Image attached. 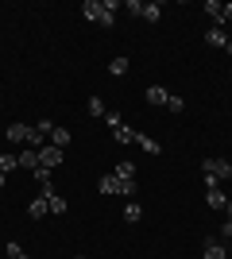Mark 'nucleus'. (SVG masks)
<instances>
[{
  "instance_id": "nucleus-1",
  "label": "nucleus",
  "mask_w": 232,
  "mask_h": 259,
  "mask_svg": "<svg viewBox=\"0 0 232 259\" xmlns=\"http://www.w3.org/2000/svg\"><path fill=\"white\" fill-rule=\"evenodd\" d=\"M4 140L8 143H27V147H35V151L43 147V136L35 132V124H12V128L4 132Z\"/></svg>"
},
{
  "instance_id": "nucleus-2",
  "label": "nucleus",
  "mask_w": 232,
  "mask_h": 259,
  "mask_svg": "<svg viewBox=\"0 0 232 259\" xmlns=\"http://www.w3.org/2000/svg\"><path fill=\"white\" fill-rule=\"evenodd\" d=\"M81 12H85V20L97 23V27H112V23H116V16H112V12H105V4H101V0H85V4H81Z\"/></svg>"
},
{
  "instance_id": "nucleus-3",
  "label": "nucleus",
  "mask_w": 232,
  "mask_h": 259,
  "mask_svg": "<svg viewBox=\"0 0 232 259\" xmlns=\"http://www.w3.org/2000/svg\"><path fill=\"white\" fill-rule=\"evenodd\" d=\"M201 170L213 174L217 182H232V162L228 159H205V162H201Z\"/></svg>"
},
{
  "instance_id": "nucleus-4",
  "label": "nucleus",
  "mask_w": 232,
  "mask_h": 259,
  "mask_svg": "<svg viewBox=\"0 0 232 259\" xmlns=\"http://www.w3.org/2000/svg\"><path fill=\"white\" fill-rule=\"evenodd\" d=\"M62 159H66V151L55 147V143H43V147H39V166H47V170H51V166H62Z\"/></svg>"
},
{
  "instance_id": "nucleus-5",
  "label": "nucleus",
  "mask_w": 232,
  "mask_h": 259,
  "mask_svg": "<svg viewBox=\"0 0 232 259\" xmlns=\"http://www.w3.org/2000/svg\"><path fill=\"white\" fill-rule=\"evenodd\" d=\"M43 197H47V209H51L55 217H66V213H70V201L55 194V186H47V190H43Z\"/></svg>"
},
{
  "instance_id": "nucleus-6",
  "label": "nucleus",
  "mask_w": 232,
  "mask_h": 259,
  "mask_svg": "<svg viewBox=\"0 0 232 259\" xmlns=\"http://www.w3.org/2000/svg\"><path fill=\"white\" fill-rule=\"evenodd\" d=\"M205 201H209L213 213H224V205H228V197H224L221 186H217V190H205Z\"/></svg>"
},
{
  "instance_id": "nucleus-7",
  "label": "nucleus",
  "mask_w": 232,
  "mask_h": 259,
  "mask_svg": "<svg viewBox=\"0 0 232 259\" xmlns=\"http://www.w3.org/2000/svg\"><path fill=\"white\" fill-rule=\"evenodd\" d=\"M205 259H228L224 240H205Z\"/></svg>"
},
{
  "instance_id": "nucleus-8",
  "label": "nucleus",
  "mask_w": 232,
  "mask_h": 259,
  "mask_svg": "<svg viewBox=\"0 0 232 259\" xmlns=\"http://www.w3.org/2000/svg\"><path fill=\"white\" fill-rule=\"evenodd\" d=\"M159 16H163V4H159V0H151V4L140 8V20H147V23H159Z\"/></svg>"
},
{
  "instance_id": "nucleus-9",
  "label": "nucleus",
  "mask_w": 232,
  "mask_h": 259,
  "mask_svg": "<svg viewBox=\"0 0 232 259\" xmlns=\"http://www.w3.org/2000/svg\"><path fill=\"white\" fill-rule=\"evenodd\" d=\"M205 43H209V47H221V51H224V47H228V35H224V27H209V31H205Z\"/></svg>"
},
{
  "instance_id": "nucleus-10",
  "label": "nucleus",
  "mask_w": 232,
  "mask_h": 259,
  "mask_svg": "<svg viewBox=\"0 0 232 259\" xmlns=\"http://www.w3.org/2000/svg\"><path fill=\"white\" fill-rule=\"evenodd\" d=\"M51 213V209H47V197L39 194V197H31V205H27V217H31V221H39V217H47Z\"/></svg>"
},
{
  "instance_id": "nucleus-11",
  "label": "nucleus",
  "mask_w": 232,
  "mask_h": 259,
  "mask_svg": "<svg viewBox=\"0 0 232 259\" xmlns=\"http://www.w3.org/2000/svg\"><path fill=\"white\" fill-rule=\"evenodd\" d=\"M116 194H120V197H135V194H140L135 178H116Z\"/></svg>"
},
{
  "instance_id": "nucleus-12",
  "label": "nucleus",
  "mask_w": 232,
  "mask_h": 259,
  "mask_svg": "<svg viewBox=\"0 0 232 259\" xmlns=\"http://www.w3.org/2000/svg\"><path fill=\"white\" fill-rule=\"evenodd\" d=\"M166 97H170V93H166L163 85H147V105H163L166 108Z\"/></svg>"
},
{
  "instance_id": "nucleus-13",
  "label": "nucleus",
  "mask_w": 232,
  "mask_h": 259,
  "mask_svg": "<svg viewBox=\"0 0 232 259\" xmlns=\"http://www.w3.org/2000/svg\"><path fill=\"white\" fill-rule=\"evenodd\" d=\"M16 159H20V166H27V170H35V166H39V151H35V147H23Z\"/></svg>"
},
{
  "instance_id": "nucleus-14",
  "label": "nucleus",
  "mask_w": 232,
  "mask_h": 259,
  "mask_svg": "<svg viewBox=\"0 0 232 259\" xmlns=\"http://www.w3.org/2000/svg\"><path fill=\"white\" fill-rule=\"evenodd\" d=\"M140 217H144L140 201H128V205H124V225H140Z\"/></svg>"
},
{
  "instance_id": "nucleus-15",
  "label": "nucleus",
  "mask_w": 232,
  "mask_h": 259,
  "mask_svg": "<svg viewBox=\"0 0 232 259\" xmlns=\"http://www.w3.org/2000/svg\"><path fill=\"white\" fill-rule=\"evenodd\" d=\"M128 66H132V62H128L124 54H116V58L109 62V74H112V77H124V74H128Z\"/></svg>"
},
{
  "instance_id": "nucleus-16",
  "label": "nucleus",
  "mask_w": 232,
  "mask_h": 259,
  "mask_svg": "<svg viewBox=\"0 0 232 259\" xmlns=\"http://www.w3.org/2000/svg\"><path fill=\"white\" fill-rule=\"evenodd\" d=\"M85 108H89V116H101V120H105V112H109L101 97H89V101H85Z\"/></svg>"
},
{
  "instance_id": "nucleus-17",
  "label": "nucleus",
  "mask_w": 232,
  "mask_h": 259,
  "mask_svg": "<svg viewBox=\"0 0 232 259\" xmlns=\"http://www.w3.org/2000/svg\"><path fill=\"white\" fill-rule=\"evenodd\" d=\"M135 143H140V147H144L147 155H163V147H159V143H155V140H147L144 132H140V136H135Z\"/></svg>"
},
{
  "instance_id": "nucleus-18",
  "label": "nucleus",
  "mask_w": 232,
  "mask_h": 259,
  "mask_svg": "<svg viewBox=\"0 0 232 259\" xmlns=\"http://www.w3.org/2000/svg\"><path fill=\"white\" fill-rule=\"evenodd\" d=\"M135 136H140V132L128 128V124H120V128H116V143H135Z\"/></svg>"
},
{
  "instance_id": "nucleus-19",
  "label": "nucleus",
  "mask_w": 232,
  "mask_h": 259,
  "mask_svg": "<svg viewBox=\"0 0 232 259\" xmlns=\"http://www.w3.org/2000/svg\"><path fill=\"white\" fill-rule=\"evenodd\" d=\"M0 170H4V174L20 170V159H16V155H8V151H4V155H0Z\"/></svg>"
},
{
  "instance_id": "nucleus-20",
  "label": "nucleus",
  "mask_w": 232,
  "mask_h": 259,
  "mask_svg": "<svg viewBox=\"0 0 232 259\" xmlns=\"http://www.w3.org/2000/svg\"><path fill=\"white\" fill-rule=\"evenodd\" d=\"M51 143L66 151V143H70V132H66V128H55V132H51Z\"/></svg>"
},
{
  "instance_id": "nucleus-21",
  "label": "nucleus",
  "mask_w": 232,
  "mask_h": 259,
  "mask_svg": "<svg viewBox=\"0 0 232 259\" xmlns=\"http://www.w3.org/2000/svg\"><path fill=\"white\" fill-rule=\"evenodd\" d=\"M97 190L101 194H116V174H105V178L97 182Z\"/></svg>"
},
{
  "instance_id": "nucleus-22",
  "label": "nucleus",
  "mask_w": 232,
  "mask_h": 259,
  "mask_svg": "<svg viewBox=\"0 0 232 259\" xmlns=\"http://www.w3.org/2000/svg\"><path fill=\"white\" fill-rule=\"evenodd\" d=\"M221 8H224L221 0H205V12H209V20H213V23H221Z\"/></svg>"
},
{
  "instance_id": "nucleus-23",
  "label": "nucleus",
  "mask_w": 232,
  "mask_h": 259,
  "mask_svg": "<svg viewBox=\"0 0 232 259\" xmlns=\"http://www.w3.org/2000/svg\"><path fill=\"white\" fill-rule=\"evenodd\" d=\"M116 178H135V162H116Z\"/></svg>"
},
{
  "instance_id": "nucleus-24",
  "label": "nucleus",
  "mask_w": 232,
  "mask_h": 259,
  "mask_svg": "<svg viewBox=\"0 0 232 259\" xmlns=\"http://www.w3.org/2000/svg\"><path fill=\"white\" fill-rule=\"evenodd\" d=\"M4 255H8V259H27V255H23V248L16 244V240H8V244H4Z\"/></svg>"
},
{
  "instance_id": "nucleus-25",
  "label": "nucleus",
  "mask_w": 232,
  "mask_h": 259,
  "mask_svg": "<svg viewBox=\"0 0 232 259\" xmlns=\"http://www.w3.org/2000/svg\"><path fill=\"white\" fill-rule=\"evenodd\" d=\"M35 182H39V186H43V190H47V186H51V170H47V166H35Z\"/></svg>"
},
{
  "instance_id": "nucleus-26",
  "label": "nucleus",
  "mask_w": 232,
  "mask_h": 259,
  "mask_svg": "<svg viewBox=\"0 0 232 259\" xmlns=\"http://www.w3.org/2000/svg\"><path fill=\"white\" fill-rule=\"evenodd\" d=\"M166 108H170V112H182V108H186V101L178 97V93H170V97H166Z\"/></svg>"
},
{
  "instance_id": "nucleus-27",
  "label": "nucleus",
  "mask_w": 232,
  "mask_h": 259,
  "mask_svg": "<svg viewBox=\"0 0 232 259\" xmlns=\"http://www.w3.org/2000/svg\"><path fill=\"white\" fill-rule=\"evenodd\" d=\"M105 124H109V128L116 132V128H120V124H124V120H120V112H105Z\"/></svg>"
},
{
  "instance_id": "nucleus-28",
  "label": "nucleus",
  "mask_w": 232,
  "mask_h": 259,
  "mask_svg": "<svg viewBox=\"0 0 232 259\" xmlns=\"http://www.w3.org/2000/svg\"><path fill=\"white\" fill-rule=\"evenodd\" d=\"M35 132H39V136H51V132H55V124H51V120H39V124H35Z\"/></svg>"
},
{
  "instance_id": "nucleus-29",
  "label": "nucleus",
  "mask_w": 232,
  "mask_h": 259,
  "mask_svg": "<svg viewBox=\"0 0 232 259\" xmlns=\"http://www.w3.org/2000/svg\"><path fill=\"white\" fill-rule=\"evenodd\" d=\"M221 23H232V4H224V8H221ZM221 23H213V27H221Z\"/></svg>"
},
{
  "instance_id": "nucleus-30",
  "label": "nucleus",
  "mask_w": 232,
  "mask_h": 259,
  "mask_svg": "<svg viewBox=\"0 0 232 259\" xmlns=\"http://www.w3.org/2000/svg\"><path fill=\"white\" fill-rule=\"evenodd\" d=\"M101 4H105V12H112V16H116V12H120V8H124L120 0H101Z\"/></svg>"
},
{
  "instance_id": "nucleus-31",
  "label": "nucleus",
  "mask_w": 232,
  "mask_h": 259,
  "mask_svg": "<svg viewBox=\"0 0 232 259\" xmlns=\"http://www.w3.org/2000/svg\"><path fill=\"white\" fill-rule=\"evenodd\" d=\"M217 232H221V240H232V221H224V225L217 228Z\"/></svg>"
},
{
  "instance_id": "nucleus-32",
  "label": "nucleus",
  "mask_w": 232,
  "mask_h": 259,
  "mask_svg": "<svg viewBox=\"0 0 232 259\" xmlns=\"http://www.w3.org/2000/svg\"><path fill=\"white\" fill-rule=\"evenodd\" d=\"M224 217H228V221H232V197H228V205H224Z\"/></svg>"
},
{
  "instance_id": "nucleus-33",
  "label": "nucleus",
  "mask_w": 232,
  "mask_h": 259,
  "mask_svg": "<svg viewBox=\"0 0 232 259\" xmlns=\"http://www.w3.org/2000/svg\"><path fill=\"white\" fill-rule=\"evenodd\" d=\"M4 182H8V174H4V170H0V190H4Z\"/></svg>"
},
{
  "instance_id": "nucleus-34",
  "label": "nucleus",
  "mask_w": 232,
  "mask_h": 259,
  "mask_svg": "<svg viewBox=\"0 0 232 259\" xmlns=\"http://www.w3.org/2000/svg\"><path fill=\"white\" fill-rule=\"evenodd\" d=\"M224 51H228V54H232V39H228V47H224Z\"/></svg>"
},
{
  "instance_id": "nucleus-35",
  "label": "nucleus",
  "mask_w": 232,
  "mask_h": 259,
  "mask_svg": "<svg viewBox=\"0 0 232 259\" xmlns=\"http://www.w3.org/2000/svg\"><path fill=\"white\" fill-rule=\"evenodd\" d=\"M0 108H4V101H0Z\"/></svg>"
},
{
  "instance_id": "nucleus-36",
  "label": "nucleus",
  "mask_w": 232,
  "mask_h": 259,
  "mask_svg": "<svg viewBox=\"0 0 232 259\" xmlns=\"http://www.w3.org/2000/svg\"><path fill=\"white\" fill-rule=\"evenodd\" d=\"M77 259H85V255H77Z\"/></svg>"
}]
</instances>
